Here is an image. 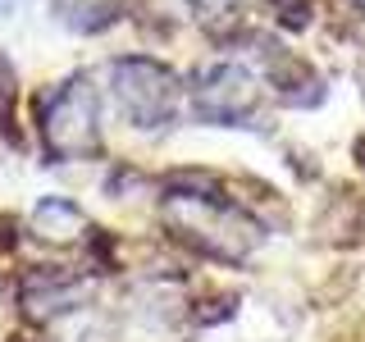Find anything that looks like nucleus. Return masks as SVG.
<instances>
[{
    "mask_svg": "<svg viewBox=\"0 0 365 342\" xmlns=\"http://www.w3.org/2000/svg\"><path fill=\"white\" fill-rule=\"evenodd\" d=\"M269 9L279 14V23H288V28H306V23H311V0H269Z\"/></svg>",
    "mask_w": 365,
    "mask_h": 342,
    "instance_id": "obj_8",
    "label": "nucleus"
},
{
    "mask_svg": "<svg viewBox=\"0 0 365 342\" xmlns=\"http://www.w3.org/2000/svg\"><path fill=\"white\" fill-rule=\"evenodd\" d=\"M106 96L114 114L137 133H165L187 105L182 78L155 55H114L106 60Z\"/></svg>",
    "mask_w": 365,
    "mask_h": 342,
    "instance_id": "obj_1",
    "label": "nucleus"
},
{
    "mask_svg": "<svg viewBox=\"0 0 365 342\" xmlns=\"http://www.w3.org/2000/svg\"><path fill=\"white\" fill-rule=\"evenodd\" d=\"M23 9V0H0V19H14Z\"/></svg>",
    "mask_w": 365,
    "mask_h": 342,
    "instance_id": "obj_9",
    "label": "nucleus"
},
{
    "mask_svg": "<svg viewBox=\"0 0 365 342\" xmlns=\"http://www.w3.org/2000/svg\"><path fill=\"white\" fill-rule=\"evenodd\" d=\"M37 137L46 165L101 155V87L91 73H68L37 96Z\"/></svg>",
    "mask_w": 365,
    "mask_h": 342,
    "instance_id": "obj_2",
    "label": "nucleus"
},
{
    "mask_svg": "<svg viewBox=\"0 0 365 342\" xmlns=\"http://www.w3.org/2000/svg\"><path fill=\"white\" fill-rule=\"evenodd\" d=\"M32 233L51 247H68V242H87V214L78 201L68 197H41L32 210Z\"/></svg>",
    "mask_w": 365,
    "mask_h": 342,
    "instance_id": "obj_5",
    "label": "nucleus"
},
{
    "mask_svg": "<svg viewBox=\"0 0 365 342\" xmlns=\"http://www.w3.org/2000/svg\"><path fill=\"white\" fill-rule=\"evenodd\" d=\"M356 160H361V169H365V137H356Z\"/></svg>",
    "mask_w": 365,
    "mask_h": 342,
    "instance_id": "obj_10",
    "label": "nucleus"
},
{
    "mask_svg": "<svg viewBox=\"0 0 365 342\" xmlns=\"http://www.w3.org/2000/svg\"><path fill=\"white\" fill-rule=\"evenodd\" d=\"M182 5H187L192 23L210 37H228L237 23V0H182Z\"/></svg>",
    "mask_w": 365,
    "mask_h": 342,
    "instance_id": "obj_7",
    "label": "nucleus"
},
{
    "mask_svg": "<svg viewBox=\"0 0 365 342\" xmlns=\"http://www.w3.org/2000/svg\"><path fill=\"white\" fill-rule=\"evenodd\" d=\"M265 87L247 60H210L187 78V114L210 128H247L260 114Z\"/></svg>",
    "mask_w": 365,
    "mask_h": 342,
    "instance_id": "obj_3",
    "label": "nucleus"
},
{
    "mask_svg": "<svg viewBox=\"0 0 365 342\" xmlns=\"http://www.w3.org/2000/svg\"><path fill=\"white\" fill-rule=\"evenodd\" d=\"M137 0H51L55 19L64 23L68 32H78V37H96V32L114 28Z\"/></svg>",
    "mask_w": 365,
    "mask_h": 342,
    "instance_id": "obj_6",
    "label": "nucleus"
},
{
    "mask_svg": "<svg viewBox=\"0 0 365 342\" xmlns=\"http://www.w3.org/2000/svg\"><path fill=\"white\" fill-rule=\"evenodd\" d=\"M347 5H356V9H361V14H365V0H347Z\"/></svg>",
    "mask_w": 365,
    "mask_h": 342,
    "instance_id": "obj_11",
    "label": "nucleus"
},
{
    "mask_svg": "<svg viewBox=\"0 0 365 342\" xmlns=\"http://www.w3.org/2000/svg\"><path fill=\"white\" fill-rule=\"evenodd\" d=\"M87 296V279L64 265H28L19 274V306L28 319H55L78 311Z\"/></svg>",
    "mask_w": 365,
    "mask_h": 342,
    "instance_id": "obj_4",
    "label": "nucleus"
}]
</instances>
